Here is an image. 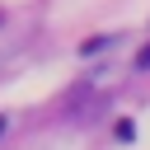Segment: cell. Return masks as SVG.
<instances>
[{"label":"cell","mask_w":150,"mask_h":150,"mask_svg":"<svg viewBox=\"0 0 150 150\" xmlns=\"http://www.w3.org/2000/svg\"><path fill=\"white\" fill-rule=\"evenodd\" d=\"M0 131H5V117H0Z\"/></svg>","instance_id":"obj_2"},{"label":"cell","mask_w":150,"mask_h":150,"mask_svg":"<svg viewBox=\"0 0 150 150\" xmlns=\"http://www.w3.org/2000/svg\"><path fill=\"white\" fill-rule=\"evenodd\" d=\"M136 66H141V70H150V42H145V47L136 52Z\"/></svg>","instance_id":"obj_1"}]
</instances>
